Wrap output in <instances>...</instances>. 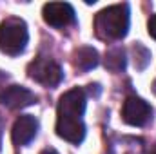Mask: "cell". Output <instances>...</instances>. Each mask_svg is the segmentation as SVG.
<instances>
[{
	"label": "cell",
	"instance_id": "cell-1",
	"mask_svg": "<svg viewBox=\"0 0 156 154\" xmlns=\"http://www.w3.org/2000/svg\"><path fill=\"white\" fill-rule=\"evenodd\" d=\"M94 29L102 40H122L129 31V5L116 4L102 9L94 18Z\"/></svg>",
	"mask_w": 156,
	"mask_h": 154
},
{
	"label": "cell",
	"instance_id": "cell-2",
	"mask_svg": "<svg viewBox=\"0 0 156 154\" xmlns=\"http://www.w3.org/2000/svg\"><path fill=\"white\" fill-rule=\"evenodd\" d=\"M27 26L20 18H5L0 24V51L11 56L20 54L27 45Z\"/></svg>",
	"mask_w": 156,
	"mask_h": 154
},
{
	"label": "cell",
	"instance_id": "cell-3",
	"mask_svg": "<svg viewBox=\"0 0 156 154\" xmlns=\"http://www.w3.org/2000/svg\"><path fill=\"white\" fill-rule=\"evenodd\" d=\"M27 75L29 78L37 80L42 85H47V87H55L62 82L64 73H62V67L51 60V58H45V56H38L35 58L29 65H27Z\"/></svg>",
	"mask_w": 156,
	"mask_h": 154
},
{
	"label": "cell",
	"instance_id": "cell-4",
	"mask_svg": "<svg viewBox=\"0 0 156 154\" xmlns=\"http://www.w3.org/2000/svg\"><path fill=\"white\" fill-rule=\"evenodd\" d=\"M153 116V107L138 98V96H129L125 98L123 102V107H122V118L125 123L133 125V127H144Z\"/></svg>",
	"mask_w": 156,
	"mask_h": 154
},
{
	"label": "cell",
	"instance_id": "cell-5",
	"mask_svg": "<svg viewBox=\"0 0 156 154\" xmlns=\"http://www.w3.org/2000/svg\"><path fill=\"white\" fill-rule=\"evenodd\" d=\"M42 16L45 20V24H49L51 27H56V29H62V27L75 24V9L67 2L45 4L42 9Z\"/></svg>",
	"mask_w": 156,
	"mask_h": 154
},
{
	"label": "cell",
	"instance_id": "cell-6",
	"mask_svg": "<svg viewBox=\"0 0 156 154\" xmlns=\"http://www.w3.org/2000/svg\"><path fill=\"white\" fill-rule=\"evenodd\" d=\"M85 111V93L82 89H71L64 93L58 100V118H80Z\"/></svg>",
	"mask_w": 156,
	"mask_h": 154
},
{
	"label": "cell",
	"instance_id": "cell-7",
	"mask_svg": "<svg viewBox=\"0 0 156 154\" xmlns=\"http://www.w3.org/2000/svg\"><path fill=\"white\" fill-rule=\"evenodd\" d=\"M37 102V96L22 87V85H9L5 87L2 93H0V103L11 111H18V109H24V107H29Z\"/></svg>",
	"mask_w": 156,
	"mask_h": 154
},
{
	"label": "cell",
	"instance_id": "cell-8",
	"mask_svg": "<svg viewBox=\"0 0 156 154\" xmlns=\"http://www.w3.org/2000/svg\"><path fill=\"white\" fill-rule=\"evenodd\" d=\"M56 134L69 143H82L85 138V125L80 118H56Z\"/></svg>",
	"mask_w": 156,
	"mask_h": 154
},
{
	"label": "cell",
	"instance_id": "cell-9",
	"mask_svg": "<svg viewBox=\"0 0 156 154\" xmlns=\"http://www.w3.org/2000/svg\"><path fill=\"white\" fill-rule=\"evenodd\" d=\"M37 131H38L37 118L31 114H22L16 118L13 131H11V136H13V142L16 145H27L37 136Z\"/></svg>",
	"mask_w": 156,
	"mask_h": 154
},
{
	"label": "cell",
	"instance_id": "cell-10",
	"mask_svg": "<svg viewBox=\"0 0 156 154\" xmlns=\"http://www.w3.org/2000/svg\"><path fill=\"white\" fill-rule=\"evenodd\" d=\"M100 58H98V51L89 47V45H83V47H78L76 51L73 53V65L80 69V71H91L98 65Z\"/></svg>",
	"mask_w": 156,
	"mask_h": 154
},
{
	"label": "cell",
	"instance_id": "cell-11",
	"mask_svg": "<svg viewBox=\"0 0 156 154\" xmlns=\"http://www.w3.org/2000/svg\"><path fill=\"white\" fill-rule=\"evenodd\" d=\"M105 67L113 73H120L125 69V53L122 47H115L111 51H107L105 54Z\"/></svg>",
	"mask_w": 156,
	"mask_h": 154
},
{
	"label": "cell",
	"instance_id": "cell-12",
	"mask_svg": "<svg viewBox=\"0 0 156 154\" xmlns=\"http://www.w3.org/2000/svg\"><path fill=\"white\" fill-rule=\"evenodd\" d=\"M133 54H134V67L140 69V71H144V69L147 67L149 60H151V53H149V49L144 47V45L138 42L136 45H133Z\"/></svg>",
	"mask_w": 156,
	"mask_h": 154
},
{
	"label": "cell",
	"instance_id": "cell-13",
	"mask_svg": "<svg viewBox=\"0 0 156 154\" xmlns=\"http://www.w3.org/2000/svg\"><path fill=\"white\" fill-rule=\"evenodd\" d=\"M147 31H149V35L156 40V15H153V16L149 18V22H147Z\"/></svg>",
	"mask_w": 156,
	"mask_h": 154
},
{
	"label": "cell",
	"instance_id": "cell-14",
	"mask_svg": "<svg viewBox=\"0 0 156 154\" xmlns=\"http://www.w3.org/2000/svg\"><path fill=\"white\" fill-rule=\"evenodd\" d=\"M42 154H58L55 149H45V151H42Z\"/></svg>",
	"mask_w": 156,
	"mask_h": 154
},
{
	"label": "cell",
	"instance_id": "cell-15",
	"mask_svg": "<svg viewBox=\"0 0 156 154\" xmlns=\"http://www.w3.org/2000/svg\"><path fill=\"white\" fill-rule=\"evenodd\" d=\"M149 154H156V145L153 147V149H151V152H149Z\"/></svg>",
	"mask_w": 156,
	"mask_h": 154
}]
</instances>
